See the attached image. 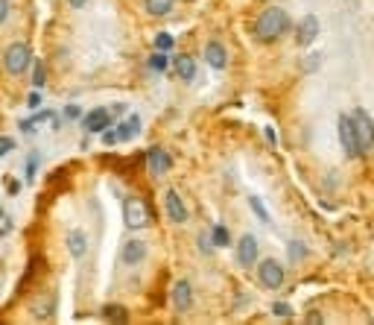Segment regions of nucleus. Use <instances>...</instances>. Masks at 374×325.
Returning <instances> with one entry per match:
<instances>
[{
    "label": "nucleus",
    "mask_w": 374,
    "mask_h": 325,
    "mask_svg": "<svg viewBox=\"0 0 374 325\" xmlns=\"http://www.w3.org/2000/svg\"><path fill=\"white\" fill-rule=\"evenodd\" d=\"M289 29V18H287V12L281 6H269L257 15V21H254V36L260 41H278L284 32Z\"/></svg>",
    "instance_id": "f257e3e1"
},
{
    "label": "nucleus",
    "mask_w": 374,
    "mask_h": 325,
    "mask_svg": "<svg viewBox=\"0 0 374 325\" xmlns=\"http://www.w3.org/2000/svg\"><path fill=\"white\" fill-rule=\"evenodd\" d=\"M29 62H32V50H29V44H24V41H15L3 50V68L12 76H21L29 68Z\"/></svg>",
    "instance_id": "f03ea898"
},
{
    "label": "nucleus",
    "mask_w": 374,
    "mask_h": 325,
    "mask_svg": "<svg viewBox=\"0 0 374 325\" xmlns=\"http://www.w3.org/2000/svg\"><path fill=\"white\" fill-rule=\"evenodd\" d=\"M123 223L129 229H143V226H150V208H146V202L138 197H129L123 202Z\"/></svg>",
    "instance_id": "7ed1b4c3"
},
{
    "label": "nucleus",
    "mask_w": 374,
    "mask_h": 325,
    "mask_svg": "<svg viewBox=\"0 0 374 325\" xmlns=\"http://www.w3.org/2000/svg\"><path fill=\"white\" fill-rule=\"evenodd\" d=\"M336 129H339V144L348 158H357L363 150H360V141H357V129H354V118L351 115H339L336 120Z\"/></svg>",
    "instance_id": "20e7f679"
},
{
    "label": "nucleus",
    "mask_w": 374,
    "mask_h": 325,
    "mask_svg": "<svg viewBox=\"0 0 374 325\" xmlns=\"http://www.w3.org/2000/svg\"><path fill=\"white\" fill-rule=\"evenodd\" d=\"M257 279L266 290H278L284 284V267L275 258H266V261L257 264Z\"/></svg>",
    "instance_id": "39448f33"
},
{
    "label": "nucleus",
    "mask_w": 374,
    "mask_h": 325,
    "mask_svg": "<svg viewBox=\"0 0 374 325\" xmlns=\"http://www.w3.org/2000/svg\"><path fill=\"white\" fill-rule=\"evenodd\" d=\"M354 129H357V141H360V150L374 147V123L368 118L366 109H354Z\"/></svg>",
    "instance_id": "423d86ee"
},
{
    "label": "nucleus",
    "mask_w": 374,
    "mask_h": 325,
    "mask_svg": "<svg viewBox=\"0 0 374 325\" xmlns=\"http://www.w3.org/2000/svg\"><path fill=\"white\" fill-rule=\"evenodd\" d=\"M170 302H173V307L175 311H182V314H187L190 311V305H193V287H190V282H175L173 284V290H170Z\"/></svg>",
    "instance_id": "0eeeda50"
},
{
    "label": "nucleus",
    "mask_w": 374,
    "mask_h": 325,
    "mask_svg": "<svg viewBox=\"0 0 374 325\" xmlns=\"http://www.w3.org/2000/svg\"><path fill=\"white\" fill-rule=\"evenodd\" d=\"M164 208H167V217L173 220V223H187V205H185V200L175 193V188L173 191H167L164 193Z\"/></svg>",
    "instance_id": "6e6552de"
},
{
    "label": "nucleus",
    "mask_w": 374,
    "mask_h": 325,
    "mask_svg": "<svg viewBox=\"0 0 374 325\" xmlns=\"http://www.w3.org/2000/svg\"><path fill=\"white\" fill-rule=\"evenodd\" d=\"M143 258H146V243L141 237H129L123 243V264L138 267V264H143Z\"/></svg>",
    "instance_id": "1a4fd4ad"
},
{
    "label": "nucleus",
    "mask_w": 374,
    "mask_h": 325,
    "mask_svg": "<svg viewBox=\"0 0 374 325\" xmlns=\"http://www.w3.org/2000/svg\"><path fill=\"white\" fill-rule=\"evenodd\" d=\"M237 261L243 267H252L257 261V237L254 235H243L237 243Z\"/></svg>",
    "instance_id": "9d476101"
},
{
    "label": "nucleus",
    "mask_w": 374,
    "mask_h": 325,
    "mask_svg": "<svg viewBox=\"0 0 374 325\" xmlns=\"http://www.w3.org/2000/svg\"><path fill=\"white\" fill-rule=\"evenodd\" d=\"M82 123H85V132H103V129L111 126V111L108 109H91Z\"/></svg>",
    "instance_id": "9b49d317"
},
{
    "label": "nucleus",
    "mask_w": 374,
    "mask_h": 325,
    "mask_svg": "<svg viewBox=\"0 0 374 325\" xmlns=\"http://www.w3.org/2000/svg\"><path fill=\"white\" fill-rule=\"evenodd\" d=\"M146 165H150V170L155 176H164L173 167V158H170V153H164L161 147H152L150 153H146Z\"/></svg>",
    "instance_id": "f8f14e48"
},
{
    "label": "nucleus",
    "mask_w": 374,
    "mask_h": 325,
    "mask_svg": "<svg viewBox=\"0 0 374 325\" xmlns=\"http://www.w3.org/2000/svg\"><path fill=\"white\" fill-rule=\"evenodd\" d=\"M205 62H208L214 71H222L225 64H229V53H225L222 41H208V47H205Z\"/></svg>",
    "instance_id": "ddd939ff"
},
{
    "label": "nucleus",
    "mask_w": 374,
    "mask_h": 325,
    "mask_svg": "<svg viewBox=\"0 0 374 325\" xmlns=\"http://www.w3.org/2000/svg\"><path fill=\"white\" fill-rule=\"evenodd\" d=\"M319 36V18L316 15H307V18L299 24V44L307 47V44H313Z\"/></svg>",
    "instance_id": "4468645a"
},
{
    "label": "nucleus",
    "mask_w": 374,
    "mask_h": 325,
    "mask_svg": "<svg viewBox=\"0 0 374 325\" xmlns=\"http://www.w3.org/2000/svg\"><path fill=\"white\" fill-rule=\"evenodd\" d=\"M173 71H175V76H178V79H185V83H190V79L196 76V62H193V56L182 53V56H175Z\"/></svg>",
    "instance_id": "2eb2a0df"
},
{
    "label": "nucleus",
    "mask_w": 374,
    "mask_h": 325,
    "mask_svg": "<svg viewBox=\"0 0 374 325\" xmlns=\"http://www.w3.org/2000/svg\"><path fill=\"white\" fill-rule=\"evenodd\" d=\"M68 249H71V255L76 258V261H82L85 252H88V235L85 232H71L68 235Z\"/></svg>",
    "instance_id": "dca6fc26"
},
{
    "label": "nucleus",
    "mask_w": 374,
    "mask_h": 325,
    "mask_svg": "<svg viewBox=\"0 0 374 325\" xmlns=\"http://www.w3.org/2000/svg\"><path fill=\"white\" fill-rule=\"evenodd\" d=\"M143 6H146V12H150L152 18H164V15L175 6V0H143Z\"/></svg>",
    "instance_id": "f3484780"
},
{
    "label": "nucleus",
    "mask_w": 374,
    "mask_h": 325,
    "mask_svg": "<svg viewBox=\"0 0 374 325\" xmlns=\"http://www.w3.org/2000/svg\"><path fill=\"white\" fill-rule=\"evenodd\" d=\"M138 132H141V118H138V115H132L129 120H123V126L117 129V135H120L123 141H132Z\"/></svg>",
    "instance_id": "a211bd4d"
},
{
    "label": "nucleus",
    "mask_w": 374,
    "mask_h": 325,
    "mask_svg": "<svg viewBox=\"0 0 374 325\" xmlns=\"http://www.w3.org/2000/svg\"><path fill=\"white\" fill-rule=\"evenodd\" d=\"M103 317L111 319V322H126V319H129V314L123 311L120 305H106V307H103Z\"/></svg>",
    "instance_id": "6ab92c4d"
},
{
    "label": "nucleus",
    "mask_w": 374,
    "mask_h": 325,
    "mask_svg": "<svg viewBox=\"0 0 374 325\" xmlns=\"http://www.w3.org/2000/svg\"><path fill=\"white\" fill-rule=\"evenodd\" d=\"M44 83H47V68H44L41 59H36V64H32V85L41 88Z\"/></svg>",
    "instance_id": "aec40b11"
},
{
    "label": "nucleus",
    "mask_w": 374,
    "mask_h": 325,
    "mask_svg": "<svg viewBox=\"0 0 374 325\" xmlns=\"http://www.w3.org/2000/svg\"><path fill=\"white\" fill-rule=\"evenodd\" d=\"M249 205H252V211H254V214H257V220H260V223H272L269 211L264 208V202H260L257 197H249Z\"/></svg>",
    "instance_id": "412c9836"
},
{
    "label": "nucleus",
    "mask_w": 374,
    "mask_h": 325,
    "mask_svg": "<svg viewBox=\"0 0 374 325\" xmlns=\"http://www.w3.org/2000/svg\"><path fill=\"white\" fill-rule=\"evenodd\" d=\"M214 243H217V247H229V243H231L229 229H225V226H217V229H214Z\"/></svg>",
    "instance_id": "4be33fe9"
},
{
    "label": "nucleus",
    "mask_w": 374,
    "mask_h": 325,
    "mask_svg": "<svg viewBox=\"0 0 374 325\" xmlns=\"http://www.w3.org/2000/svg\"><path fill=\"white\" fill-rule=\"evenodd\" d=\"M36 173H38V153H32L27 158V179L29 182H36Z\"/></svg>",
    "instance_id": "5701e85b"
},
{
    "label": "nucleus",
    "mask_w": 374,
    "mask_h": 325,
    "mask_svg": "<svg viewBox=\"0 0 374 325\" xmlns=\"http://www.w3.org/2000/svg\"><path fill=\"white\" fill-rule=\"evenodd\" d=\"M150 68H152V71H164V68H167V56L161 53V50H158V53H152V59H150Z\"/></svg>",
    "instance_id": "b1692460"
},
{
    "label": "nucleus",
    "mask_w": 374,
    "mask_h": 325,
    "mask_svg": "<svg viewBox=\"0 0 374 325\" xmlns=\"http://www.w3.org/2000/svg\"><path fill=\"white\" fill-rule=\"evenodd\" d=\"M155 47H158V50H161V53H167V50H170V47H173V39L167 36V32H161V36L155 39Z\"/></svg>",
    "instance_id": "393cba45"
},
{
    "label": "nucleus",
    "mask_w": 374,
    "mask_h": 325,
    "mask_svg": "<svg viewBox=\"0 0 374 325\" xmlns=\"http://www.w3.org/2000/svg\"><path fill=\"white\" fill-rule=\"evenodd\" d=\"M272 311H275V317H289V314H292V307H289L287 302H275V305H272Z\"/></svg>",
    "instance_id": "a878e982"
},
{
    "label": "nucleus",
    "mask_w": 374,
    "mask_h": 325,
    "mask_svg": "<svg viewBox=\"0 0 374 325\" xmlns=\"http://www.w3.org/2000/svg\"><path fill=\"white\" fill-rule=\"evenodd\" d=\"M12 147H15V141H12L9 135H3V138H0V158H3V155H6Z\"/></svg>",
    "instance_id": "bb28decb"
},
{
    "label": "nucleus",
    "mask_w": 374,
    "mask_h": 325,
    "mask_svg": "<svg viewBox=\"0 0 374 325\" xmlns=\"http://www.w3.org/2000/svg\"><path fill=\"white\" fill-rule=\"evenodd\" d=\"M27 106H29V109H38V106H41V94H38V88H36V91H32V94H29V100H27Z\"/></svg>",
    "instance_id": "cd10ccee"
},
{
    "label": "nucleus",
    "mask_w": 374,
    "mask_h": 325,
    "mask_svg": "<svg viewBox=\"0 0 374 325\" xmlns=\"http://www.w3.org/2000/svg\"><path fill=\"white\" fill-rule=\"evenodd\" d=\"M6 191H9V193H12V197H15V193H18V191H21V182H15V179L9 176V179H6Z\"/></svg>",
    "instance_id": "c85d7f7f"
},
{
    "label": "nucleus",
    "mask_w": 374,
    "mask_h": 325,
    "mask_svg": "<svg viewBox=\"0 0 374 325\" xmlns=\"http://www.w3.org/2000/svg\"><path fill=\"white\" fill-rule=\"evenodd\" d=\"M103 141H106V144H115V141H120V135L111 132V129H103Z\"/></svg>",
    "instance_id": "c756f323"
},
{
    "label": "nucleus",
    "mask_w": 374,
    "mask_h": 325,
    "mask_svg": "<svg viewBox=\"0 0 374 325\" xmlns=\"http://www.w3.org/2000/svg\"><path fill=\"white\" fill-rule=\"evenodd\" d=\"M9 18V0H0V24Z\"/></svg>",
    "instance_id": "7c9ffc66"
},
{
    "label": "nucleus",
    "mask_w": 374,
    "mask_h": 325,
    "mask_svg": "<svg viewBox=\"0 0 374 325\" xmlns=\"http://www.w3.org/2000/svg\"><path fill=\"white\" fill-rule=\"evenodd\" d=\"M64 115H68V118H79V109H76V106H68V111H64Z\"/></svg>",
    "instance_id": "2f4dec72"
},
{
    "label": "nucleus",
    "mask_w": 374,
    "mask_h": 325,
    "mask_svg": "<svg viewBox=\"0 0 374 325\" xmlns=\"http://www.w3.org/2000/svg\"><path fill=\"white\" fill-rule=\"evenodd\" d=\"M68 4H71V6H73V9H82V6H85V4H88V0H68Z\"/></svg>",
    "instance_id": "473e14b6"
},
{
    "label": "nucleus",
    "mask_w": 374,
    "mask_h": 325,
    "mask_svg": "<svg viewBox=\"0 0 374 325\" xmlns=\"http://www.w3.org/2000/svg\"><path fill=\"white\" fill-rule=\"evenodd\" d=\"M0 217H3V211H0Z\"/></svg>",
    "instance_id": "72a5a7b5"
}]
</instances>
